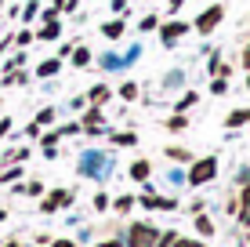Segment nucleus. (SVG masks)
<instances>
[{
    "label": "nucleus",
    "instance_id": "7ed1b4c3",
    "mask_svg": "<svg viewBox=\"0 0 250 247\" xmlns=\"http://www.w3.org/2000/svg\"><path fill=\"white\" fill-rule=\"evenodd\" d=\"M214 175H218V160H214V157H203V160H196V164H192L188 182H192V185H203V182H210Z\"/></svg>",
    "mask_w": 250,
    "mask_h": 247
},
{
    "label": "nucleus",
    "instance_id": "b1692460",
    "mask_svg": "<svg viewBox=\"0 0 250 247\" xmlns=\"http://www.w3.org/2000/svg\"><path fill=\"white\" fill-rule=\"evenodd\" d=\"M196 229H200L203 236H210L214 233V225H210V218H196Z\"/></svg>",
    "mask_w": 250,
    "mask_h": 247
},
{
    "label": "nucleus",
    "instance_id": "c9c22d12",
    "mask_svg": "<svg viewBox=\"0 0 250 247\" xmlns=\"http://www.w3.org/2000/svg\"><path fill=\"white\" fill-rule=\"evenodd\" d=\"M247 88H250V69H247Z\"/></svg>",
    "mask_w": 250,
    "mask_h": 247
},
{
    "label": "nucleus",
    "instance_id": "0eeeda50",
    "mask_svg": "<svg viewBox=\"0 0 250 247\" xmlns=\"http://www.w3.org/2000/svg\"><path fill=\"white\" fill-rule=\"evenodd\" d=\"M29 80V76H25L22 69H7V73H0V84H4V88H19V84H25Z\"/></svg>",
    "mask_w": 250,
    "mask_h": 247
},
{
    "label": "nucleus",
    "instance_id": "2f4dec72",
    "mask_svg": "<svg viewBox=\"0 0 250 247\" xmlns=\"http://www.w3.org/2000/svg\"><path fill=\"white\" fill-rule=\"evenodd\" d=\"M7 131H11V120H7V116H0V138H4Z\"/></svg>",
    "mask_w": 250,
    "mask_h": 247
},
{
    "label": "nucleus",
    "instance_id": "393cba45",
    "mask_svg": "<svg viewBox=\"0 0 250 247\" xmlns=\"http://www.w3.org/2000/svg\"><path fill=\"white\" fill-rule=\"evenodd\" d=\"M167 127H170V131H182V127H185V116H182V113H178V116H170Z\"/></svg>",
    "mask_w": 250,
    "mask_h": 247
},
{
    "label": "nucleus",
    "instance_id": "9d476101",
    "mask_svg": "<svg viewBox=\"0 0 250 247\" xmlns=\"http://www.w3.org/2000/svg\"><path fill=\"white\" fill-rule=\"evenodd\" d=\"M105 98H109V84H98V88L87 91V98H83V102H91V106H102Z\"/></svg>",
    "mask_w": 250,
    "mask_h": 247
},
{
    "label": "nucleus",
    "instance_id": "f257e3e1",
    "mask_svg": "<svg viewBox=\"0 0 250 247\" xmlns=\"http://www.w3.org/2000/svg\"><path fill=\"white\" fill-rule=\"evenodd\" d=\"M156 244H160V233L145 222L131 225V233H127V247H156Z\"/></svg>",
    "mask_w": 250,
    "mask_h": 247
},
{
    "label": "nucleus",
    "instance_id": "2eb2a0df",
    "mask_svg": "<svg viewBox=\"0 0 250 247\" xmlns=\"http://www.w3.org/2000/svg\"><path fill=\"white\" fill-rule=\"evenodd\" d=\"M196 102H200V95H196V91H185V95H182V102H178L174 109H178V113H185V109H192Z\"/></svg>",
    "mask_w": 250,
    "mask_h": 247
},
{
    "label": "nucleus",
    "instance_id": "412c9836",
    "mask_svg": "<svg viewBox=\"0 0 250 247\" xmlns=\"http://www.w3.org/2000/svg\"><path fill=\"white\" fill-rule=\"evenodd\" d=\"M210 91H214V95H225V91H229V76H214Z\"/></svg>",
    "mask_w": 250,
    "mask_h": 247
},
{
    "label": "nucleus",
    "instance_id": "c756f323",
    "mask_svg": "<svg viewBox=\"0 0 250 247\" xmlns=\"http://www.w3.org/2000/svg\"><path fill=\"white\" fill-rule=\"evenodd\" d=\"M25 135H29V138H40V124H37V120H33L29 127H25Z\"/></svg>",
    "mask_w": 250,
    "mask_h": 247
},
{
    "label": "nucleus",
    "instance_id": "9b49d317",
    "mask_svg": "<svg viewBox=\"0 0 250 247\" xmlns=\"http://www.w3.org/2000/svg\"><path fill=\"white\" fill-rule=\"evenodd\" d=\"M243 124H250V109H236L225 116V127H243Z\"/></svg>",
    "mask_w": 250,
    "mask_h": 247
},
{
    "label": "nucleus",
    "instance_id": "f03ea898",
    "mask_svg": "<svg viewBox=\"0 0 250 247\" xmlns=\"http://www.w3.org/2000/svg\"><path fill=\"white\" fill-rule=\"evenodd\" d=\"M225 19V4H210L207 7V11L200 15V19H196V33H200V37H207V33H214L218 29V22Z\"/></svg>",
    "mask_w": 250,
    "mask_h": 247
},
{
    "label": "nucleus",
    "instance_id": "c85d7f7f",
    "mask_svg": "<svg viewBox=\"0 0 250 247\" xmlns=\"http://www.w3.org/2000/svg\"><path fill=\"white\" fill-rule=\"evenodd\" d=\"M167 157H174V160H188V153H185V149H178V146H174V149H167Z\"/></svg>",
    "mask_w": 250,
    "mask_h": 247
},
{
    "label": "nucleus",
    "instance_id": "f3484780",
    "mask_svg": "<svg viewBox=\"0 0 250 247\" xmlns=\"http://www.w3.org/2000/svg\"><path fill=\"white\" fill-rule=\"evenodd\" d=\"M19 66H25V51H19V55H11V58H7L4 66H0V69L7 73V69H19Z\"/></svg>",
    "mask_w": 250,
    "mask_h": 247
},
{
    "label": "nucleus",
    "instance_id": "1a4fd4ad",
    "mask_svg": "<svg viewBox=\"0 0 250 247\" xmlns=\"http://www.w3.org/2000/svg\"><path fill=\"white\" fill-rule=\"evenodd\" d=\"M58 69H62V58H47V62H40V66H37V76L44 80V76H55Z\"/></svg>",
    "mask_w": 250,
    "mask_h": 247
},
{
    "label": "nucleus",
    "instance_id": "473e14b6",
    "mask_svg": "<svg viewBox=\"0 0 250 247\" xmlns=\"http://www.w3.org/2000/svg\"><path fill=\"white\" fill-rule=\"evenodd\" d=\"M243 66H247V69H250V44L243 47Z\"/></svg>",
    "mask_w": 250,
    "mask_h": 247
},
{
    "label": "nucleus",
    "instance_id": "a878e982",
    "mask_svg": "<svg viewBox=\"0 0 250 247\" xmlns=\"http://www.w3.org/2000/svg\"><path fill=\"white\" fill-rule=\"evenodd\" d=\"M22 193H29V197H40V193H44V185H40V182H29Z\"/></svg>",
    "mask_w": 250,
    "mask_h": 247
},
{
    "label": "nucleus",
    "instance_id": "dca6fc26",
    "mask_svg": "<svg viewBox=\"0 0 250 247\" xmlns=\"http://www.w3.org/2000/svg\"><path fill=\"white\" fill-rule=\"evenodd\" d=\"M37 15H40V0H29V4L22 7V22H33Z\"/></svg>",
    "mask_w": 250,
    "mask_h": 247
},
{
    "label": "nucleus",
    "instance_id": "4468645a",
    "mask_svg": "<svg viewBox=\"0 0 250 247\" xmlns=\"http://www.w3.org/2000/svg\"><path fill=\"white\" fill-rule=\"evenodd\" d=\"M69 58H73V66H91V51L87 47H73Z\"/></svg>",
    "mask_w": 250,
    "mask_h": 247
},
{
    "label": "nucleus",
    "instance_id": "7c9ffc66",
    "mask_svg": "<svg viewBox=\"0 0 250 247\" xmlns=\"http://www.w3.org/2000/svg\"><path fill=\"white\" fill-rule=\"evenodd\" d=\"M170 247H203V244H200V240H174Z\"/></svg>",
    "mask_w": 250,
    "mask_h": 247
},
{
    "label": "nucleus",
    "instance_id": "4c0bfd02",
    "mask_svg": "<svg viewBox=\"0 0 250 247\" xmlns=\"http://www.w3.org/2000/svg\"><path fill=\"white\" fill-rule=\"evenodd\" d=\"M0 7H4V0H0Z\"/></svg>",
    "mask_w": 250,
    "mask_h": 247
},
{
    "label": "nucleus",
    "instance_id": "4be33fe9",
    "mask_svg": "<svg viewBox=\"0 0 250 247\" xmlns=\"http://www.w3.org/2000/svg\"><path fill=\"white\" fill-rule=\"evenodd\" d=\"M138 25H142V29H160V19H156V15H145Z\"/></svg>",
    "mask_w": 250,
    "mask_h": 247
},
{
    "label": "nucleus",
    "instance_id": "aec40b11",
    "mask_svg": "<svg viewBox=\"0 0 250 247\" xmlns=\"http://www.w3.org/2000/svg\"><path fill=\"white\" fill-rule=\"evenodd\" d=\"M33 37H37L33 29H19V33H15V44H19V47H25V44H33Z\"/></svg>",
    "mask_w": 250,
    "mask_h": 247
},
{
    "label": "nucleus",
    "instance_id": "423d86ee",
    "mask_svg": "<svg viewBox=\"0 0 250 247\" xmlns=\"http://www.w3.org/2000/svg\"><path fill=\"white\" fill-rule=\"evenodd\" d=\"M69 200H73V197H69L65 189H58V193H51V197H47L44 203H40V207H44V211H55V207H65Z\"/></svg>",
    "mask_w": 250,
    "mask_h": 247
},
{
    "label": "nucleus",
    "instance_id": "ddd939ff",
    "mask_svg": "<svg viewBox=\"0 0 250 247\" xmlns=\"http://www.w3.org/2000/svg\"><path fill=\"white\" fill-rule=\"evenodd\" d=\"M131 178L134 182H145V178H149V160H134L131 164Z\"/></svg>",
    "mask_w": 250,
    "mask_h": 247
},
{
    "label": "nucleus",
    "instance_id": "f8f14e48",
    "mask_svg": "<svg viewBox=\"0 0 250 247\" xmlns=\"http://www.w3.org/2000/svg\"><path fill=\"white\" fill-rule=\"evenodd\" d=\"M239 222L250 225V185L243 189V197H239Z\"/></svg>",
    "mask_w": 250,
    "mask_h": 247
},
{
    "label": "nucleus",
    "instance_id": "e433bc0d",
    "mask_svg": "<svg viewBox=\"0 0 250 247\" xmlns=\"http://www.w3.org/2000/svg\"><path fill=\"white\" fill-rule=\"evenodd\" d=\"M7 247H19V244H7Z\"/></svg>",
    "mask_w": 250,
    "mask_h": 247
},
{
    "label": "nucleus",
    "instance_id": "72a5a7b5",
    "mask_svg": "<svg viewBox=\"0 0 250 247\" xmlns=\"http://www.w3.org/2000/svg\"><path fill=\"white\" fill-rule=\"evenodd\" d=\"M51 247H76V244H73V240H55Z\"/></svg>",
    "mask_w": 250,
    "mask_h": 247
},
{
    "label": "nucleus",
    "instance_id": "58836bf2",
    "mask_svg": "<svg viewBox=\"0 0 250 247\" xmlns=\"http://www.w3.org/2000/svg\"><path fill=\"white\" fill-rule=\"evenodd\" d=\"M0 73H4V69H0Z\"/></svg>",
    "mask_w": 250,
    "mask_h": 247
},
{
    "label": "nucleus",
    "instance_id": "a211bd4d",
    "mask_svg": "<svg viewBox=\"0 0 250 247\" xmlns=\"http://www.w3.org/2000/svg\"><path fill=\"white\" fill-rule=\"evenodd\" d=\"M113 142H116V146H134L138 135L134 131H120V135H113Z\"/></svg>",
    "mask_w": 250,
    "mask_h": 247
},
{
    "label": "nucleus",
    "instance_id": "bb28decb",
    "mask_svg": "<svg viewBox=\"0 0 250 247\" xmlns=\"http://www.w3.org/2000/svg\"><path fill=\"white\" fill-rule=\"evenodd\" d=\"M19 175H22V167H7V171L0 175V178H4V182H11V178H19Z\"/></svg>",
    "mask_w": 250,
    "mask_h": 247
},
{
    "label": "nucleus",
    "instance_id": "39448f33",
    "mask_svg": "<svg viewBox=\"0 0 250 247\" xmlns=\"http://www.w3.org/2000/svg\"><path fill=\"white\" fill-rule=\"evenodd\" d=\"M188 29H192L188 22H167V25H160V40H163V44H174V40L185 37Z\"/></svg>",
    "mask_w": 250,
    "mask_h": 247
},
{
    "label": "nucleus",
    "instance_id": "f704fd0d",
    "mask_svg": "<svg viewBox=\"0 0 250 247\" xmlns=\"http://www.w3.org/2000/svg\"><path fill=\"white\" fill-rule=\"evenodd\" d=\"M98 247H120V244H116V240H109V244H98Z\"/></svg>",
    "mask_w": 250,
    "mask_h": 247
},
{
    "label": "nucleus",
    "instance_id": "20e7f679",
    "mask_svg": "<svg viewBox=\"0 0 250 247\" xmlns=\"http://www.w3.org/2000/svg\"><path fill=\"white\" fill-rule=\"evenodd\" d=\"M62 37V22H58V11L55 7H47L44 11V25L37 29V40H58Z\"/></svg>",
    "mask_w": 250,
    "mask_h": 247
},
{
    "label": "nucleus",
    "instance_id": "6e6552de",
    "mask_svg": "<svg viewBox=\"0 0 250 247\" xmlns=\"http://www.w3.org/2000/svg\"><path fill=\"white\" fill-rule=\"evenodd\" d=\"M124 29H127V22H105V25H102V37H105V40H116V37H124Z\"/></svg>",
    "mask_w": 250,
    "mask_h": 247
},
{
    "label": "nucleus",
    "instance_id": "6ab92c4d",
    "mask_svg": "<svg viewBox=\"0 0 250 247\" xmlns=\"http://www.w3.org/2000/svg\"><path fill=\"white\" fill-rule=\"evenodd\" d=\"M120 98H127V102H134V98H138V84H134V80H127V84H124V88H120Z\"/></svg>",
    "mask_w": 250,
    "mask_h": 247
},
{
    "label": "nucleus",
    "instance_id": "5701e85b",
    "mask_svg": "<svg viewBox=\"0 0 250 247\" xmlns=\"http://www.w3.org/2000/svg\"><path fill=\"white\" fill-rule=\"evenodd\" d=\"M51 120H55V109H40V113H37V124H40V127L51 124Z\"/></svg>",
    "mask_w": 250,
    "mask_h": 247
},
{
    "label": "nucleus",
    "instance_id": "cd10ccee",
    "mask_svg": "<svg viewBox=\"0 0 250 247\" xmlns=\"http://www.w3.org/2000/svg\"><path fill=\"white\" fill-rule=\"evenodd\" d=\"M131 203H134L131 197H120V200H116V211H131Z\"/></svg>",
    "mask_w": 250,
    "mask_h": 247
}]
</instances>
